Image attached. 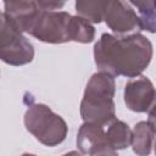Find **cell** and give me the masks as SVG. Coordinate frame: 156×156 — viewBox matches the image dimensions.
<instances>
[{
    "instance_id": "7c38bea8",
    "label": "cell",
    "mask_w": 156,
    "mask_h": 156,
    "mask_svg": "<svg viewBox=\"0 0 156 156\" xmlns=\"http://www.w3.org/2000/svg\"><path fill=\"white\" fill-rule=\"evenodd\" d=\"M106 1L98 0H77L74 9L77 16L83 17L90 23H100L104 21V10Z\"/></svg>"
},
{
    "instance_id": "3957f363",
    "label": "cell",
    "mask_w": 156,
    "mask_h": 156,
    "mask_svg": "<svg viewBox=\"0 0 156 156\" xmlns=\"http://www.w3.org/2000/svg\"><path fill=\"white\" fill-rule=\"evenodd\" d=\"M27 104V111L23 117L26 129L35 136V139L45 146L52 147L61 144L68 133L66 121L57 113H55L48 105L34 102L30 95Z\"/></svg>"
},
{
    "instance_id": "ba28073f",
    "label": "cell",
    "mask_w": 156,
    "mask_h": 156,
    "mask_svg": "<svg viewBox=\"0 0 156 156\" xmlns=\"http://www.w3.org/2000/svg\"><path fill=\"white\" fill-rule=\"evenodd\" d=\"M155 96L156 89L152 82L145 76L133 78L124 85V104L133 112H147L155 100Z\"/></svg>"
},
{
    "instance_id": "8992f818",
    "label": "cell",
    "mask_w": 156,
    "mask_h": 156,
    "mask_svg": "<svg viewBox=\"0 0 156 156\" xmlns=\"http://www.w3.org/2000/svg\"><path fill=\"white\" fill-rule=\"evenodd\" d=\"M104 21L117 37L132 35L141 30L139 15H136L129 1H106Z\"/></svg>"
},
{
    "instance_id": "7a4b0ae2",
    "label": "cell",
    "mask_w": 156,
    "mask_h": 156,
    "mask_svg": "<svg viewBox=\"0 0 156 156\" xmlns=\"http://www.w3.org/2000/svg\"><path fill=\"white\" fill-rule=\"evenodd\" d=\"M115 77L105 72L94 73L87 83L80 102V117L87 123L108 126L116 119Z\"/></svg>"
},
{
    "instance_id": "9c48e42d",
    "label": "cell",
    "mask_w": 156,
    "mask_h": 156,
    "mask_svg": "<svg viewBox=\"0 0 156 156\" xmlns=\"http://www.w3.org/2000/svg\"><path fill=\"white\" fill-rule=\"evenodd\" d=\"M107 144L106 130L102 126L84 122L77 134V147L80 154L90 155L93 151Z\"/></svg>"
},
{
    "instance_id": "6da1fadb",
    "label": "cell",
    "mask_w": 156,
    "mask_h": 156,
    "mask_svg": "<svg viewBox=\"0 0 156 156\" xmlns=\"http://www.w3.org/2000/svg\"><path fill=\"white\" fill-rule=\"evenodd\" d=\"M152 52L151 41L140 33L126 37L102 33L94 45V61L100 72L133 79L150 65Z\"/></svg>"
},
{
    "instance_id": "52a82bcc",
    "label": "cell",
    "mask_w": 156,
    "mask_h": 156,
    "mask_svg": "<svg viewBox=\"0 0 156 156\" xmlns=\"http://www.w3.org/2000/svg\"><path fill=\"white\" fill-rule=\"evenodd\" d=\"M44 9L39 0H11L4 2V15L21 32L29 34Z\"/></svg>"
},
{
    "instance_id": "4fadbf2b",
    "label": "cell",
    "mask_w": 156,
    "mask_h": 156,
    "mask_svg": "<svg viewBox=\"0 0 156 156\" xmlns=\"http://www.w3.org/2000/svg\"><path fill=\"white\" fill-rule=\"evenodd\" d=\"M133 7L138 9L140 18L141 30L149 33H156V1L144 0V1H129Z\"/></svg>"
},
{
    "instance_id": "277c9868",
    "label": "cell",
    "mask_w": 156,
    "mask_h": 156,
    "mask_svg": "<svg viewBox=\"0 0 156 156\" xmlns=\"http://www.w3.org/2000/svg\"><path fill=\"white\" fill-rule=\"evenodd\" d=\"M0 58L10 66H23L34 58L32 43L21 33L9 20L0 15Z\"/></svg>"
},
{
    "instance_id": "30bf717a",
    "label": "cell",
    "mask_w": 156,
    "mask_h": 156,
    "mask_svg": "<svg viewBox=\"0 0 156 156\" xmlns=\"http://www.w3.org/2000/svg\"><path fill=\"white\" fill-rule=\"evenodd\" d=\"M156 136L155 128L147 121L138 122L133 128L132 149L136 156H149L154 146V139Z\"/></svg>"
},
{
    "instance_id": "5b68a950",
    "label": "cell",
    "mask_w": 156,
    "mask_h": 156,
    "mask_svg": "<svg viewBox=\"0 0 156 156\" xmlns=\"http://www.w3.org/2000/svg\"><path fill=\"white\" fill-rule=\"evenodd\" d=\"M72 15L65 11H45L39 15L29 35L48 44H63L71 40Z\"/></svg>"
},
{
    "instance_id": "ac0fdd59",
    "label": "cell",
    "mask_w": 156,
    "mask_h": 156,
    "mask_svg": "<svg viewBox=\"0 0 156 156\" xmlns=\"http://www.w3.org/2000/svg\"><path fill=\"white\" fill-rule=\"evenodd\" d=\"M154 149H155V156H156V140H155V144H154Z\"/></svg>"
},
{
    "instance_id": "e0dca14e",
    "label": "cell",
    "mask_w": 156,
    "mask_h": 156,
    "mask_svg": "<svg viewBox=\"0 0 156 156\" xmlns=\"http://www.w3.org/2000/svg\"><path fill=\"white\" fill-rule=\"evenodd\" d=\"M21 156H35L34 154H29V152H24V154H22Z\"/></svg>"
},
{
    "instance_id": "2e32d148",
    "label": "cell",
    "mask_w": 156,
    "mask_h": 156,
    "mask_svg": "<svg viewBox=\"0 0 156 156\" xmlns=\"http://www.w3.org/2000/svg\"><path fill=\"white\" fill-rule=\"evenodd\" d=\"M62 156H82V154L78 152V151H69V152H67V154H65Z\"/></svg>"
},
{
    "instance_id": "9a60e30c",
    "label": "cell",
    "mask_w": 156,
    "mask_h": 156,
    "mask_svg": "<svg viewBox=\"0 0 156 156\" xmlns=\"http://www.w3.org/2000/svg\"><path fill=\"white\" fill-rule=\"evenodd\" d=\"M89 156H118V154H117V150H115L108 144H106L104 146H100L95 151H93Z\"/></svg>"
},
{
    "instance_id": "8fae6325",
    "label": "cell",
    "mask_w": 156,
    "mask_h": 156,
    "mask_svg": "<svg viewBox=\"0 0 156 156\" xmlns=\"http://www.w3.org/2000/svg\"><path fill=\"white\" fill-rule=\"evenodd\" d=\"M133 130L127 123L119 119H115L108 124L106 130L107 144L115 150H123L132 145Z\"/></svg>"
},
{
    "instance_id": "5bb4252c",
    "label": "cell",
    "mask_w": 156,
    "mask_h": 156,
    "mask_svg": "<svg viewBox=\"0 0 156 156\" xmlns=\"http://www.w3.org/2000/svg\"><path fill=\"white\" fill-rule=\"evenodd\" d=\"M95 39L94 26L79 16H72L71 21V40L82 44H89Z\"/></svg>"
}]
</instances>
